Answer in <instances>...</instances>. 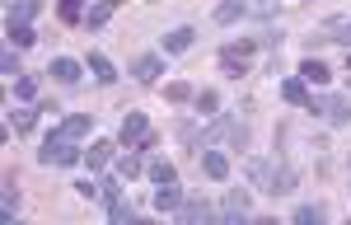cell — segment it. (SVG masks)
Masks as SVG:
<instances>
[{"label":"cell","mask_w":351,"mask_h":225,"mask_svg":"<svg viewBox=\"0 0 351 225\" xmlns=\"http://www.w3.org/2000/svg\"><path fill=\"white\" fill-rule=\"evenodd\" d=\"M80 160H84V150L71 137H61V132H52V137L43 141V150H38V165H47V169H71V165H80Z\"/></svg>","instance_id":"1"},{"label":"cell","mask_w":351,"mask_h":225,"mask_svg":"<svg viewBox=\"0 0 351 225\" xmlns=\"http://www.w3.org/2000/svg\"><path fill=\"white\" fill-rule=\"evenodd\" d=\"M309 113H324L332 127H347L351 122V99H342V94H309Z\"/></svg>","instance_id":"2"},{"label":"cell","mask_w":351,"mask_h":225,"mask_svg":"<svg viewBox=\"0 0 351 225\" xmlns=\"http://www.w3.org/2000/svg\"><path fill=\"white\" fill-rule=\"evenodd\" d=\"M173 216H178L183 225H202V221H211V216H216V206H211L206 197H183V206H178Z\"/></svg>","instance_id":"3"},{"label":"cell","mask_w":351,"mask_h":225,"mask_svg":"<svg viewBox=\"0 0 351 225\" xmlns=\"http://www.w3.org/2000/svg\"><path fill=\"white\" fill-rule=\"evenodd\" d=\"M197 155H202L206 178H216V183H225V178H230V155H225V150H216V145H202Z\"/></svg>","instance_id":"4"},{"label":"cell","mask_w":351,"mask_h":225,"mask_svg":"<svg viewBox=\"0 0 351 225\" xmlns=\"http://www.w3.org/2000/svg\"><path fill=\"white\" fill-rule=\"evenodd\" d=\"M263 188H267L271 197L295 193V174H291V165H267V178H263Z\"/></svg>","instance_id":"5"},{"label":"cell","mask_w":351,"mask_h":225,"mask_svg":"<svg viewBox=\"0 0 351 225\" xmlns=\"http://www.w3.org/2000/svg\"><path fill=\"white\" fill-rule=\"evenodd\" d=\"M145 132H150L145 113H136V108L122 113V132H117V141H122V145H141V137H145Z\"/></svg>","instance_id":"6"},{"label":"cell","mask_w":351,"mask_h":225,"mask_svg":"<svg viewBox=\"0 0 351 225\" xmlns=\"http://www.w3.org/2000/svg\"><path fill=\"white\" fill-rule=\"evenodd\" d=\"M132 75L141 84H155L164 75V52H145V56H136L132 61Z\"/></svg>","instance_id":"7"},{"label":"cell","mask_w":351,"mask_h":225,"mask_svg":"<svg viewBox=\"0 0 351 225\" xmlns=\"http://www.w3.org/2000/svg\"><path fill=\"white\" fill-rule=\"evenodd\" d=\"M192 38H197V28H192V24L169 28V33L160 38V52H164V56H173V52H188V47H192Z\"/></svg>","instance_id":"8"},{"label":"cell","mask_w":351,"mask_h":225,"mask_svg":"<svg viewBox=\"0 0 351 225\" xmlns=\"http://www.w3.org/2000/svg\"><path fill=\"white\" fill-rule=\"evenodd\" d=\"M178 206H183V188H178V183H160V188H155V211H160V216H173Z\"/></svg>","instance_id":"9"},{"label":"cell","mask_w":351,"mask_h":225,"mask_svg":"<svg viewBox=\"0 0 351 225\" xmlns=\"http://www.w3.org/2000/svg\"><path fill=\"white\" fill-rule=\"evenodd\" d=\"M80 75H84V66L75 61V56H56V61H52V80H61V84H80Z\"/></svg>","instance_id":"10"},{"label":"cell","mask_w":351,"mask_h":225,"mask_svg":"<svg viewBox=\"0 0 351 225\" xmlns=\"http://www.w3.org/2000/svg\"><path fill=\"white\" fill-rule=\"evenodd\" d=\"M112 160H117V145H112V141H94V145L84 150V165L89 169H104V165H112Z\"/></svg>","instance_id":"11"},{"label":"cell","mask_w":351,"mask_h":225,"mask_svg":"<svg viewBox=\"0 0 351 225\" xmlns=\"http://www.w3.org/2000/svg\"><path fill=\"white\" fill-rule=\"evenodd\" d=\"M300 80H304V84H328V80H332V71H328L319 56H304V61H300Z\"/></svg>","instance_id":"12"},{"label":"cell","mask_w":351,"mask_h":225,"mask_svg":"<svg viewBox=\"0 0 351 225\" xmlns=\"http://www.w3.org/2000/svg\"><path fill=\"white\" fill-rule=\"evenodd\" d=\"M281 99L295 104V108H309V84L300 80V75H295V80H286V84H281Z\"/></svg>","instance_id":"13"},{"label":"cell","mask_w":351,"mask_h":225,"mask_svg":"<svg viewBox=\"0 0 351 225\" xmlns=\"http://www.w3.org/2000/svg\"><path fill=\"white\" fill-rule=\"evenodd\" d=\"M89 71H94V80H99V84H112V80H117V71H112V61L104 52H89Z\"/></svg>","instance_id":"14"},{"label":"cell","mask_w":351,"mask_h":225,"mask_svg":"<svg viewBox=\"0 0 351 225\" xmlns=\"http://www.w3.org/2000/svg\"><path fill=\"white\" fill-rule=\"evenodd\" d=\"M89 122H94L89 113H75V117H66V122H61L56 132H61V137H71V141H80L84 132H89Z\"/></svg>","instance_id":"15"},{"label":"cell","mask_w":351,"mask_h":225,"mask_svg":"<svg viewBox=\"0 0 351 225\" xmlns=\"http://www.w3.org/2000/svg\"><path fill=\"white\" fill-rule=\"evenodd\" d=\"M38 0H10V24H33Z\"/></svg>","instance_id":"16"},{"label":"cell","mask_w":351,"mask_h":225,"mask_svg":"<svg viewBox=\"0 0 351 225\" xmlns=\"http://www.w3.org/2000/svg\"><path fill=\"white\" fill-rule=\"evenodd\" d=\"M243 14H248L243 0H225V5H216V24H234V19H243Z\"/></svg>","instance_id":"17"},{"label":"cell","mask_w":351,"mask_h":225,"mask_svg":"<svg viewBox=\"0 0 351 225\" xmlns=\"http://www.w3.org/2000/svg\"><path fill=\"white\" fill-rule=\"evenodd\" d=\"M5 33H10V47H33V43H38V33H33V24H10Z\"/></svg>","instance_id":"18"},{"label":"cell","mask_w":351,"mask_h":225,"mask_svg":"<svg viewBox=\"0 0 351 225\" xmlns=\"http://www.w3.org/2000/svg\"><path fill=\"white\" fill-rule=\"evenodd\" d=\"M56 14H61V24H80L84 19V0H56Z\"/></svg>","instance_id":"19"},{"label":"cell","mask_w":351,"mask_h":225,"mask_svg":"<svg viewBox=\"0 0 351 225\" xmlns=\"http://www.w3.org/2000/svg\"><path fill=\"white\" fill-rule=\"evenodd\" d=\"M164 99H169V104H188V99H197V94H192L188 80H169L164 84Z\"/></svg>","instance_id":"20"},{"label":"cell","mask_w":351,"mask_h":225,"mask_svg":"<svg viewBox=\"0 0 351 225\" xmlns=\"http://www.w3.org/2000/svg\"><path fill=\"white\" fill-rule=\"evenodd\" d=\"M192 104H197V113H202V117H216V113H220V94H216V89H202Z\"/></svg>","instance_id":"21"},{"label":"cell","mask_w":351,"mask_h":225,"mask_svg":"<svg viewBox=\"0 0 351 225\" xmlns=\"http://www.w3.org/2000/svg\"><path fill=\"white\" fill-rule=\"evenodd\" d=\"M150 183H155V188H160V183H178V169L169 165V160H155V165H150Z\"/></svg>","instance_id":"22"},{"label":"cell","mask_w":351,"mask_h":225,"mask_svg":"<svg viewBox=\"0 0 351 225\" xmlns=\"http://www.w3.org/2000/svg\"><path fill=\"white\" fill-rule=\"evenodd\" d=\"M14 211H19V193H14V174L5 178V202H0V216L5 221H14Z\"/></svg>","instance_id":"23"},{"label":"cell","mask_w":351,"mask_h":225,"mask_svg":"<svg viewBox=\"0 0 351 225\" xmlns=\"http://www.w3.org/2000/svg\"><path fill=\"white\" fill-rule=\"evenodd\" d=\"M14 99H19V104H33V99H38V75H19V80H14Z\"/></svg>","instance_id":"24"},{"label":"cell","mask_w":351,"mask_h":225,"mask_svg":"<svg viewBox=\"0 0 351 225\" xmlns=\"http://www.w3.org/2000/svg\"><path fill=\"white\" fill-rule=\"evenodd\" d=\"M141 174V155L127 145V155H117V178H136Z\"/></svg>","instance_id":"25"},{"label":"cell","mask_w":351,"mask_h":225,"mask_svg":"<svg viewBox=\"0 0 351 225\" xmlns=\"http://www.w3.org/2000/svg\"><path fill=\"white\" fill-rule=\"evenodd\" d=\"M108 19H112V0H99V5L84 14V24H89V28H104Z\"/></svg>","instance_id":"26"},{"label":"cell","mask_w":351,"mask_h":225,"mask_svg":"<svg viewBox=\"0 0 351 225\" xmlns=\"http://www.w3.org/2000/svg\"><path fill=\"white\" fill-rule=\"evenodd\" d=\"M38 113H43V108H38ZM38 113H33V108H14V113H10V122H14V132H33V122H38Z\"/></svg>","instance_id":"27"},{"label":"cell","mask_w":351,"mask_h":225,"mask_svg":"<svg viewBox=\"0 0 351 225\" xmlns=\"http://www.w3.org/2000/svg\"><path fill=\"white\" fill-rule=\"evenodd\" d=\"M295 221H300V225H319V221H324V206L304 202V206H295Z\"/></svg>","instance_id":"28"},{"label":"cell","mask_w":351,"mask_h":225,"mask_svg":"<svg viewBox=\"0 0 351 225\" xmlns=\"http://www.w3.org/2000/svg\"><path fill=\"white\" fill-rule=\"evenodd\" d=\"M178 141H183V145H192V150H202V137H197V127H192L188 117H178Z\"/></svg>","instance_id":"29"},{"label":"cell","mask_w":351,"mask_h":225,"mask_svg":"<svg viewBox=\"0 0 351 225\" xmlns=\"http://www.w3.org/2000/svg\"><path fill=\"white\" fill-rule=\"evenodd\" d=\"M220 71H225V75H234V80H239L243 71H248V61H243V56H220Z\"/></svg>","instance_id":"30"},{"label":"cell","mask_w":351,"mask_h":225,"mask_svg":"<svg viewBox=\"0 0 351 225\" xmlns=\"http://www.w3.org/2000/svg\"><path fill=\"white\" fill-rule=\"evenodd\" d=\"M253 47H258L253 38H239V43H230V47H225L220 56H243V61H248V52H253Z\"/></svg>","instance_id":"31"},{"label":"cell","mask_w":351,"mask_h":225,"mask_svg":"<svg viewBox=\"0 0 351 225\" xmlns=\"http://www.w3.org/2000/svg\"><path fill=\"white\" fill-rule=\"evenodd\" d=\"M108 221H132V202H108Z\"/></svg>","instance_id":"32"},{"label":"cell","mask_w":351,"mask_h":225,"mask_svg":"<svg viewBox=\"0 0 351 225\" xmlns=\"http://www.w3.org/2000/svg\"><path fill=\"white\" fill-rule=\"evenodd\" d=\"M0 71H5V75H24V71H19V61H14V47H5V52H0Z\"/></svg>","instance_id":"33"},{"label":"cell","mask_w":351,"mask_h":225,"mask_svg":"<svg viewBox=\"0 0 351 225\" xmlns=\"http://www.w3.org/2000/svg\"><path fill=\"white\" fill-rule=\"evenodd\" d=\"M75 193H80L84 202H89V197H99V193H104V188H99V178H80V183H75Z\"/></svg>","instance_id":"34"},{"label":"cell","mask_w":351,"mask_h":225,"mask_svg":"<svg viewBox=\"0 0 351 225\" xmlns=\"http://www.w3.org/2000/svg\"><path fill=\"white\" fill-rule=\"evenodd\" d=\"M99 188H104V202H117V197H122V188H117V178H99Z\"/></svg>","instance_id":"35"},{"label":"cell","mask_w":351,"mask_h":225,"mask_svg":"<svg viewBox=\"0 0 351 225\" xmlns=\"http://www.w3.org/2000/svg\"><path fill=\"white\" fill-rule=\"evenodd\" d=\"M347 75H351V56H347Z\"/></svg>","instance_id":"36"},{"label":"cell","mask_w":351,"mask_h":225,"mask_svg":"<svg viewBox=\"0 0 351 225\" xmlns=\"http://www.w3.org/2000/svg\"><path fill=\"white\" fill-rule=\"evenodd\" d=\"M112 5H117V0H112Z\"/></svg>","instance_id":"37"}]
</instances>
